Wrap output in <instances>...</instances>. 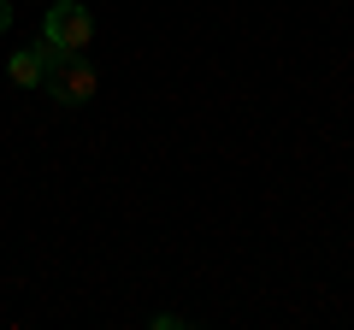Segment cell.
I'll return each mask as SVG.
<instances>
[{"label":"cell","instance_id":"2","mask_svg":"<svg viewBox=\"0 0 354 330\" xmlns=\"http://www.w3.org/2000/svg\"><path fill=\"white\" fill-rule=\"evenodd\" d=\"M41 41L83 53L88 41H95V12H88L83 0H53V6H48V18H41Z\"/></svg>","mask_w":354,"mask_h":330},{"label":"cell","instance_id":"3","mask_svg":"<svg viewBox=\"0 0 354 330\" xmlns=\"http://www.w3.org/2000/svg\"><path fill=\"white\" fill-rule=\"evenodd\" d=\"M48 53H53V41H30V48H18L12 65H6V77H12L18 89H41V77H48Z\"/></svg>","mask_w":354,"mask_h":330},{"label":"cell","instance_id":"1","mask_svg":"<svg viewBox=\"0 0 354 330\" xmlns=\"http://www.w3.org/2000/svg\"><path fill=\"white\" fill-rule=\"evenodd\" d=\"M41 89H48V101H59V106H88V101H95V89H101V71H95L83 53L53 48V53H48V77H41Z\"/></svg>","mask_w":354,"mask_h":330},{"label":"cell","instance_id":"4","mask_svg":"<svg viewBox=\"0 0 354 330\" xmlns=\"http://www.w3.org/2000/svg\"><path fill=\"white\" fill-rule=\"evenodd\" d=\"M12 30V0H0V36Z\"/></svg>","mask_w":354,"mask_h":330}]
</instances>
